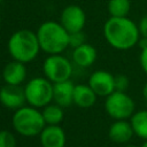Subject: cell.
I'll return each instance as SVG.
<instances>
[{
    "instance_id": "obj_1",
    "label": "cell",
    "mask_w": 147,
    "mask_h": 147,
    "mask_svg": "<svg viewBox=\"0 0 147 147\" xmlns=\"http://www.w3.org/2000/svg\"><path fill=\"white\" fill-rule=\"evenodd\" d=\"M103 37L115 49L127 51L138 45L140 32L138 24L126 17H109L103 25Z\"/></svg>"
},
{
    "instance_id": "obj_2",
    "label": "cell",
    "mask_w": 147,
    "mask_h": 147,
    "mask_svg": "<svg viewBox=\"0 0 147 147\" xmlns=\"http://www.w3.org/2000/svg\"><path fill=\"white\" fill-rule=\"evenodd\" d=\"M40 49L48 55L61 54L69 47V32L60 22L46 21L37 30Z\"/></svg>"
},
{
    "instance_id": "obj_3",
    "label": "cell",
    "mask_w": 147,
    "mask_h": 147,
    "mask_svg": "<svg viewBox=\"0 0 147 147\" xmlns=\"http://www.w3.org/2000/svg\"><path fill=\"white\" fill-rule=\"evenodd\" d=\"M7 47L13 60L25 64L33 61L41 51L37 33L28 29L14 32L8 39Z\"/></svg>"
},
{
    "instance_id": "obj_4",
    "label": "cell",
    "mask_w": 147,
    "mask_h": 147,
    "mask_svg": "<svg viewBox=\"0 0 147 147\" xmlns=\"http://www.w3.org/2000/svg\"><path fill=\"white\" fill-rule=\"evenodd\" d=\"M45 119L41 111L36 107H21L13 115V126L16 132L21 136L33 137L39 133L45 127Z\"/></svg>"
},
{
    "instance_id": "obj_5",
    "label": "cell",
    "mask_w": 147,
    "mask_h": 147,
    "mask_svg": "<svg viewBox=\"0 0 147 147\" xmlns=\"http://www.w3.org/2000/svg\"><path fill=\"white\" fill-rule=\"evenodd\" d=\"M26 102L36 108H44L53 101V83L46 77H34L24 86Z\"/></svg>"
},
{
    "instance_id": "obj_6",
    "label": "cell",
    "mask_w": 147,
    "mask_h": 147,
    "mask_svg": "<svg viewBox=\"0 0 147 147\" xmlns=\"http://www.w3.org/2000/svg\"><path fill=\"white\" fill-rule=\"evenodd\" d=\"M105 109L115 121L127 119L136 113V103L126 92L115 91L106 96Z\"/></svg>"
},
{
    "instance_id": "obj_7",
    "label": "cell",
    "mask_w": 147,
    "mask_h": 147,
    "mask_svg": "<svg viewBox=\"0 0 147 147\" xmlns=\"http://www.w3.org/2000/svg\"><path fill=\"white\" fill-rule=\"evenodd\" d=\"M42 72L53 84L69 80L72 74V64L61 54L48 55L42 63Z\"/></svg>"
},
{
    "instance_id": "obj_8",
    "label": "cell",
    "mask_w": 147,
    "mask_h": 147,
    "mask_svg": "<svg viewBox=\"0 0 147 147\" xmlns=\"http://www.w3.org/2000/svg\"><path fill=\"white\" fill-rule=\"evenodd\" d=\"M60 23L69 33L83 31L86 23L84 9L77 5H69L64 7L60 15Z\"/></svg>"
},
{
    "instance_id": "obj_9",
    "label": "cell",
    "mask_w": 147,
    "mask_h": 147,
    "mask_svg": "<svg viewBox=\"0 0 147 147\" xmlns=\"http://www.w3.org/2000/svg\"><path fill=\"white\" fill-rule=\"evenodd\" d=\"M88 85L98 96H108L115 92V76L106 70H96L90 76Z\"/></svg>"
},
{
    "instance_id": "obj_10",
    "label": "cell",
    "mask_w": 147,
    "mask_h": 147,
    "mask_svg": "<svg viewBox=\"0 0 147 147\" xmlns=\"http://www.w3.org/2000/svg\"><path fill=\"white\" fill-rule=\"evenodd\" d=\"M26 102L24 87L6 84L0 88V103L9 109H20Z\"/></svg>"
},
{
    "instance_id": "obj_11",
    "label": "cell",
    "mask_w": 147,
    "mask_h": 147,
    "mask_svg": "<svg viewBox=\"0 0 147 147\" xmlns=\"http://www.w3.org/2000/svg\"><path fill=\"white\" fill-rule=\"evenodd\" d=\"M1 72H2V79L5 80L6 84L21 85L25 80L28 71H26L25 63L13 60L3 67Z\"/></svg>"
},
{
    "instance_id": "obj_12",
    "label": "cell",
    "mask_w": 147,
    "mask_h": 147,
    "mask_svg": "<svg viewBox=\"0 0 147 147\" xmlns=\"http://www.w3.org/2000/svg\"><path fill=\"white\" fill-rule=\"evenodd\" d=\"M108 136L110 140L116 144H126L132 139L134 132L130 122H127L126 119H118L110 125Z\"/></svg>"
},
{
    "instance_id": "obj_13",
    "label": "cell",
    "mask_w": 147,
    "mask_h": 147,
    "mask_svg": "<svg viewBox=\"0 0 147 147\" xmlns=\"http://www.w3.org/2000/svg\"><path fill=\"white\" fill-rule=\"evenodd\" d=\"M74 83L69 80L53 84V100L61 107H69L74 103Z\"/></svg>"
},
{
    "instance_id": "obj_14",
    "label": "cell",
    "mask_w": 147,
    "mask_h": 147,
    "mask_svg": "<svg viewBox=\"0 0 147 147\" xmlns=\"http://www.w3.org/2000/svg\"><path fill=\"white\" fill-rule=\"evenodd\" d=\"M42 147H64L65 134L59 125H47L40 133Z\"/></svg>"
},
{
    "instance_id": "obj_15",
    "label": "cell",
    "mask_w": 147,
    "mask_h": 147,
    "mask_svg": "<svg viewBox=\"0 0 147 147\" xmlns=\"http://www.w3.org/2000/svg\"><path fill=\"white\" fill-rule=\"evenodd\" d=\"M98 56V52L95 47L88 42H85L72 51V60L74 62L82 68H88L91 67Z\"/></svg>"
},
{
    "instance_id": "obj_16",
    "label": "cell",
    "mask_w": 147,
    "mask_h": 147,
    "mask_svg": "<svg viewBox=\"0 0 147 147\" xmlns=\"http://www.w3.org/2000/svg\"><path fill=\"white\" fill-rule=\"evenodd\" d=\"M98 95L88 84H77L74 90V103L79 108H90L96 101Z\"/></svg>"
},
{
    "instance_id": "obj_17",
    "label": "cell",
    "mask_w": 147,
    "mask_h": 147,
    "mask_svg": "<svg viewBox=\"0 0 147 147\" xmlns=\"http://www.w3.org/2000/svg\"><path fill=\"white\" fill-rule=\"evenodd\" d=\"M133 132L140 139L147 140V109L136 111L130 118Z\"/></svg>"
},
{
    "instance_id": "obj_18",
    "label": "cell",
    "mask_w": 147,
    "mask_h": 147,
    "mask_svg": "<svg viewBox=\"0 0 147 147\" xmlns=\"http://www.w3.org/2000/svg\"><path fill=\"white\" fill-rule=\"evenodd\" d=\"M63 107L54 103V105H47L44 107L41 114H42V117L46 122V124L48 125H57L59 123L62 122L63 119V116H64V113H63Z\"/></svg>"
},
{
    "instance_id": "obj_19",
    "label": "cell",
    "mask_w": 147,
    "mask_h": 147,
    "mask_svg": "<svg viewBox=\"0 0 147 147\" xmlns=\"http://www.w3.org/2000/svg\"><path fill=\"white\" fill-rule=\"evenodd\" d=\"M110 17H126L131 9L130 0H109L107 5Z\"/></svg>"
},
{
    "instance_id": "obj_20",
    "label": "cell",
    "mask_w": 147,
    "mask_h": 147,
    "mask_svg": "<svg viewBox=\"0 0 147 147\" xmlns=\"http://www.w3.org/2000/svg\"><path fill=\"white\" fill-rule=\"evenodd\" d=\"M0 147H16L15 136L10 131H0Z\"/></svg>"
},
{
    "instance_id": "obj_21",
    "label": "cell",
    "mask_w": 147,
    "mask_h": 147,
    "mask_svg": "<svg viewBox=\"0 0 147 147\" xmlns=\"http://www.w3.org/2000/svg\"><path fill=\"white\" fill-rule=\"evenodd\" d=\"M85 33L83 31H78V32H72V33H69V47H71L72 49L85 44L86 40H85Z\"/></svg>"
},
{
    "instance_id": "obj_22",
    "label": "cell",
    "mask_w": 147,
    "mask_h": 147,
    "mask_svg": "<svg viewBox=\"0 0 147 147\" xmlns=\"http://www.w3.org/2000/svg\"><path fill=\"white\" fill-rule=\"evenodd\" d=\"M130 80L127 76L123 74H118L115 76V91H121V92H126L129 88Z\"/></svg>"
},
{
    "instance_id": "obj_23",
    "label": "cell",
    "mask_w": 147,
    "mask_h": 147,
    "mask_svg": "<svg viewBox=\"0 0 147 147\" xmlns=\"http://www.w3.org/2000/svg\"><path fill=\"white\" fill-rule=\"evenodd\" d=\"M139 63L140 67L142 69V71L147 75V46L142 49H140V54H139Z\"/></svg>"
},
{
    "instance_id": "obj_24",
    "label": "cell",
    "mask_w": 147,
    "mask_h": 147,
    "mask_svg": "<svg viewBox=\"0 0 147 147\" xmlns=\"http://www.w3.org/2000/svg\"><path fill=\"white\" fill-rule=\"evenodd\" d=\"M138 28H139V32H140V36L142 38H146L147 39V14L144 15L139 23H138Z\"/></svg>"
},
{
    "instance_id": "obj_25",
    "label": "cell",
    "mask_w": 147,
    "mask_h": 147,
    "mask_svg": "<svg viewBox=\"0 0 147 147\" xmlns=\"http://www.w3.org/2000/svg\"><path fill=\"white\" fill-rule=\"evenodd\" d=\"M142 96H144V99H145L146 102H147V82L145 83V85H144V87H142Z\"/></svg>"
},
{
    "instance_id": "obj_26",
    "label": "cell",
    "mask_w": 147,
    "mask_h": 147,
    "mask_svg": "<svg viewBox=\"0 0 147 147\" xmlns=\"http://www.w3.org/2000/svg\"><path fill=\"white\" fill-rule=\"evenodd\" d=\"M140 147H147V140H145V141L142 142V145H141Z\"/></svg>"
},
{
    "instance_id": "obj_27",
    "label": "cell",
    "mask_w": 147,
    "mask_h": 147,
    "mask_svg": "<svg viewBox=\"0 0 147 147\" xmlns=\"http://www.w3.org/2000/svg\"><path fill=\"white\" fill-rule=\"evenodd\" d=\"M124 147H138V146H136V145H126Z\"/></svg>"
},
{
    "instance_id": "obj_28",
    "label": "cell",
    "mask_w": 147,
    "mask_h": 147,
    "mask_svg": "<svg viewBox=\"0 0 147 147\" xmlns=\"http://www.w3.org/2000/svg\"><path fill=\"white\" fill-rule=\"evenodd\" d=\"M1 79H2V72L0 71V82H1Z\"/></svg>"
},
{
    "instance_id": "obj_29",
    "label": "cell",
    "mask_w": 147,
    "mask_h": 147,
    "mask_svg": "<svg viewBox=\"0 0 147 147\" xmlns=\"http://www.w3.org/2000/svg\"><path fill=\"white\" fill-rule=\"evenodd\" d=\"M1 1H2V0H0V2H1Z\"/></svg>"
}]
</instances>
